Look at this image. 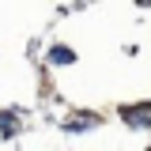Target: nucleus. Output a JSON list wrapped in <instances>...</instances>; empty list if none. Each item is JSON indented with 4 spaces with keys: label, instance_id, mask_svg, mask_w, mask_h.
Here are the masks:
<instances>
[{
    "label": "nucleus",
    "instance_id": "1",
    "mask_svg": "<svg viewBox=\"0 0 151 151\" xmlns=\"http://www.w3.org/2000/svg\"><path fill=\"white\" fill-rule=\"evenodd\" d=\"M121 117H125L129 125H136V129H140V125H151V106H147V102H140V106H125Z\"/></svg>",
    "mask_w": 151,
    "mask_h": 151
},
{
    "label": "nucleus",
    "instance_id": "2",
    "mask_svg": "<svg viewBox=\"0 0 151 151\" xmlns=\"http://www.w3.org/2000/svg\"><path fill=\"white\" fill-rule=\"evenodd\" d=\"M0 129H4V132H12V129H19V117H15V110L0 113Z\"/></svg>",
    "mask_w": 151,
    "mask_h": 151
},
{
    "label": "nucleus",
    "instance_id": "4",
    "mask_svg": "<svg viewBox=\"0 0 151 151\" xmlns=\"http://www.w3.org/2000/svg\"><path fill=\"white\" fill-rule=\"evenodd\" d=\"M49 60H53V64H68V60H72V53H68L64 45H57L53 53H49Z\"/></svg>",
    "mask_w": 151,
    "mask_h": 151
},
{
    "label": "nucleus",
    "instance_id": "3",
    "mask_svg": "<svg viewBox=\"0 0 151 151\" xmlns=\"http://www.w3.org/2000/svg\"><path fill=\"white\" fill-rule=\"evenodd\" d=\"M94 125V117H72V121H64V129L68 132H76V129H91Z\"/></svg>",
    "mask_w": 151,
    "mask_h": 151
}]
</instances>
